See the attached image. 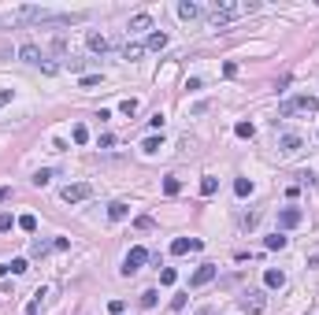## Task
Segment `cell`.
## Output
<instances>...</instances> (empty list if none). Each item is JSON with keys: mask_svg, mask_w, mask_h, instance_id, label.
Here are the masks:
<instances>
[{"mask_svg": "<svg viewBox=\"0 0 319 315\" xmlns=\"http://www.w3.org/2000/svg\"><path fill=\"white\" fill-rule=\"evenodd\" d=\"M256 8H260L256 0H245V4H215V8H212V15H208V23H212V26H227L230 19L245 15V11H256Z\"/></svg>", "mask_w": 319, "mask_h": 315, "instance_id": "6da1fadb", "label": "cell"}, {"mask_svg": "<svg viewBox=\"0 0 319 315\" xmlns=\"http://www.w3.org/2000/svg\"><path fill=\"white\" fill-rule=\"evenodd\" d=\"M297 111L312 115V111H319V100H316V97H290V100H282V104H278V115H282V119L297 115Z\"/></svg>", "mask_w": 319, "mask_h": 315, "instance_id": "7a4b0ae2", "label": "cell"}, {"mask_svg": "<svg viewBox=\"0 0 319 315\" xmlns=\"http://www.w3.org/2000/svg\"><path fill=\"white\" fill-rule=\"evenodd\" d=\"M19 56H23V63H34V67H41L45 75H56V71H59V67H56V63H49V59H45V56H41V49H37V45H34V41H26V45H23V49H19Z\"/></svg>", "mask_w": 319, "mask_h": 315, "instance_id": "3957f363", "label": "cell"}, {"mask_svg": "<svg viewBox=\"0 0 319 315\" xmlns=\"http://www.w3.org/2000/svg\"><path fill=\"white\" fill-rule=\"evenodd\" d=\"M145 260H149V249H141V245H137V249H130V252H126V260H123V274H126V278H130V274H137Z\"/></svg>", "mask_w": 319, "mask_h": 315, "instance_id": "277c9868", "label": "cell"}, {"mask_svg": "<svg viewBox=\"0 0 319 315\" xmlns=\"http://www.w3.org/2000/svg\"><path fill=\"white\" fill-rule=\"evenodd\" d=\"M215 274H219V267H215V263H201V267L193 271V278H189V289H201V286H208Z\"/></svg>", "mask_w": 319, "mask_h": 315, "instance_id": "5b68a950", "label": "cell"}, {"mask_svg": "<svg viewBox=\"0 0 319 315\" xmlns=\"http://www.w3.org/2000/svg\"><path fill=\"white\" fill-rule=\"evenodd\" d=\"M301 219H304L301 208H282L278 211V230H293V226H301Z\"/></svg>", "mask_w": 319, "mask_h": 315, "instance_id": "8992f818", "label": "cell"}, {"mask_svg": "<svg viewBox=\"0 0 319 315\" xmlns=\"http://www.w3.org/2000/svg\"><path fill=\"white\" fill-rule=\"evenodd\" d=\"M89 193H93V189H89L85 182H75V185H63V189H59V197L67 200V204H78V200H85Z\"/></svg>", "mask_w": 319, "mask_h": 315, "instance_id": "52a82bcc", "label": "cell"}, {"mask_svg": "<svg viewBox=\"0 0 319 315\" xmlns=\"http://www.w3.org/2000/svg\"><path fill=\"white\" fill-rule=\"evenodd\" d=\"M201 245H204L201 237H175L171 241V252H175V256H186L189 249H201Z\"/></svg>", "mask_w": 319, "mask_h": 315, "instance_id": "ba28073f", "label": "cell"}, {"mask_svg": "<svg viewBox=\"0 0 319 315\" xmlns=\"http://www.w3.org/2000/svg\"><path fill=\"white\" fill-rule=\"evenodd\" d=\"M264 293H245L241 297V312H249V315H256V312H264Z\"/></svg>", "mask_w": 319, "mask_h": 315, "instance_id": "9c48e42d", "label": "cell"}, {"mask_svg": "<svg viewBox=\"0 0 319 315\" xmlns=\"http://www.w3.org/2000/svg\"><path fill=\"white\" fill-rule=\"evenodd\" d=\"M264 286H267V289H282V286H286V274L275 271V267H267V271H264Z\"/></svg>", "mask_w": 319, "mask_h": 315, "instance_id": "30bf717a", "label": "cell"}, {"mask_svg": "<svg viewBox=\"0 0 319 315\" xmlns=\"http://www.w3.org/2000/svg\"><path fill=\"white\" fill-rule=\"evenodd\" d=\"M126 215H130V204H123V200H111V204H108V219H115V223H123Z\"/></svg>", "mask_w": 319, "mask_h": 315, "instance_id": "8fae6325", "label": "cell"}, {"mask_svg": "<svg viewBox=\"0 0 319 315\" xmlns=\"http://www.w3.org/2000/svg\"><path fill=\"white\" fill-rule=\"evenodd\" d=\"M45 300H49V289H37V293H34V300H30V304H26V315H41Z\"/></svg>", "mask_w": 319, "mask_h": 315, "instance_id": "7c38bea8", "label": "cell"}, {"mask_svg": "<svg viewBox=\"0 0 319 315\" xmlns=\"http://www.w3.org/2000/svg\"><path fill=\"white\" fill-rule=\"evenodd\" d=\"M301 137H297V133H282V137H278V149H282V152H297V149H301Z\"/></svg>", "mask_w": 319, "mask_h": 315, "instance_id": "4fadbf2b", "label": "cell"}, {"mask_svg": "<svg viewBox=\"0 0 319 315\" xmlns=\"http://www.w3.org/2000/svg\"><path fill=\"white\" fill-rule=\"evenodd\" d=\"M178 15H182V19H197V15H201V4H193V0H182V4H178Z\"/></svg>", "mask_w": 319, "mask_h": 315, "instance_id": "5bb4252c", "label": "cell"}, {"mask_svg": "<svg viewBox=\"0 0 319 315\" xmlns=\"http://www.w3.org/2000/svg\"><path fill=\"white\" fill-rule=\"evenodd\" d=\"M89 49H93V52H108L111 41L104 37V33H89Z\"/></svg>", "mask_w": 319, "mask_h": 315, "instance_id": "9a60e30c", "label": "cell"}, {"mask_svg": "<svg viewBox=\"0 0 319 315\" xmlns=\"http://www.w3.org/2000/svg\"><path fill=\"white\" fill-rule=\"evenodd\" d=\"M149 26H152V19L145 15V11H141V15H134V19H130V33H141V30H149Z\"/></svg>", "mask_w": 319, "mask_h": 315, "instance_id": "2e32d148", "label": "cell"}, {"mask_svg": "<svg viewBox=\"0 0 319 315\" xmlns=\"http://www.w3.org/2000/svg\"><path fill=\"white\" fill-rule=\"evenodd\" d=\"M52 178H56V171H49V167H41V171L34 174V185H37V189H41V185H49Z\"/></svg>", "mask_w": 319, "mask_h": 315, "instance_id": "e0dca14e", "label": "cell"}, {"mask_svg": "<svg viewBox=\"0 0 319 315\" xmlns=\"http://www.w3.org/2000/svg\"><path fill=\"white\" fill-rule=\"evenodd\" d=\"M149 49H167V33H163V30H156V33H152V37H149Z\"/></svg>", "mask_w": 319, "mask_h": 315, "instance_id": "ac0fdd59", "label": "cell"}, {"mask_svg": "<svg viewBox=\"0 0 319 315\" xmlns=\"http://www.w3.org/2000/svg\"><path fill=\"white\" fill-rule=\"evenodd\" d=\"M49 252H52V245H49V241H34V245H30V256H37V260H41V256H49Z\"/></svg>", "mask_w": 319, "mask_h": 315, "instance_id": "d6986e66", "label": "cell"}, {"mask_svg": "<svg viewBox=\"0 0 319 315\" xmlns=\"http://www.w3.org/2000/svg\"><path fill=\"white\" fill-rule=\"evenodd\" d=\"M264 249H271V252H278V249H286V237L282 234H271L267 241H264Z\"/></svg>", "mask_w": 319, "mask_h": 315, "instance_id": "ffe728a7", "label": "cell"}, {"mask_svg": "<svg viewBox=\"0 0 319 315\" xmlns=\"http://www.w3.org/2000/svg\"><path fill=\"white\" fill-rule=\"evenodd\" d=\"M123 56H126V59H141V56H145V45H137V41H134V45H126Z\"/></svg>", "mask_w": 319, "mask_h": 315, "instance_id": "44dd1931", "label": "cell"}, {"mask_svg": "<svg viewBox=\"0 0 319 315\" xmlns=\"http://www.w3.org/2000/svg\"><path fill=\"white\" fill-rule=\"evenodd\" d=\"M71 137H75V145H85V141H89V130H85L82 123H78L75 130H71Z\"/></svg>", "mask_w": 319, "mask_h": 315, "instance_id": "7402d4cb", "label": "cell"}, {"mask_svg": "<svg viewBox=\"0 0 319 315\" xmlns=\"http://www.w3.org/2000/svg\"><path fill=\"white\" fill-rule=\"evenodd\" d=\"M234 193H238V197H249V193H252V182H249V178H238V182H234Z\"/></svg>", "mask_w": 319, "mask_h": 315, "instance_id": "603a6c76", "label": "cell"}, {"mask_svg": "<svg viewBox=\"0 0 319 315\" xmlns=\"http://www.w3.org/2000/svg\"><path fill=\"white\" fill-rule=\"evenodd\" d=\"M19 230L34 234V230H37V219H34V215H23V219H19Z\"/></svg>", "mask_w": 319, "mask_h": 315, "instance_id": "cb8c5ba5", "label": "cell"}, {"mask_svg": "<svg viewBox=\"0 0 319 315\" xmlns=\"http://www.w3.org/2000/svg\"><path fill=\"white\" fill-rule=\"evenodd\" d=\"M178 189H182V182H178V178H163V193H167V197H175Z\"/></svg>", "mask_w": 319, "mask_h": 315, "instance_id": "d4e9b609", "label": "cell"}, {"mask_svg": "<svg viewBox=\"0 0 319 315\" xmlns=\"http://www.w3.org/2000/svg\"><path fill=\"white\" fill-rule=\"evenodd\" d=\"M234 133H238V137H252V133H256V126H252V123H238Z\"/></svg>", "mask_w": 319, "mask_h": 315, "instance_id": "484cf974", "label": "cell"}, {"mask_svg": "<svg viewBox=\"0 0 319 315\" xmlns=\"http://www.w3.org/2000/svg\"><path fill=\"white\" fill-rule=\"evenodd\" d=\"M175 278H178L175 267H163V271H160V282H163V286H175Z\"/></svg>", "mask_w": 319, "mask_h": 315, "instance_id": "4316f807", "label": "cell"}, {"mask_svg": "<svg viewBox=\"0 0 319 315\" xmlns=\"http://www.w3.org/2000/svg\"><path fill=\"white\" fill-rule=\"evenodd\" d=\"M215 189H219V182H215V178H204V182H201V193H204V197H212Z\"/></svg>", "mask_w": 319, "mask_h": 315, "instance_id": "83f0119b", "label": "cell"}, {"mask_svg": "<svg viewBox=\"0 0 319 315\" xmlns=\"http://www.w3.org/2000/svg\"><path fill=\"white\" fill-rule=\"evenodd\" d=\"M141 308H156V289H145L141 293Z\"/></svg>", "mask_w": 319, "mask_h": 315, "instance_id": "f1b7e54d", "label": "cell"}, {"mask_svg": "<svg viewBox=\"0 0 319 315\" xmlns=\"http://www.w3.org/2000/svg\"><path fill=\"white\" fill-rule=\"evenodd\" d=\"M11 274H23V271H30V263H26V260H11Z\"/></svg>", "mask_w": 319, "mask_h": 315, "instance_id": "f546056e", "label": "cell"}, {"mask_svg": "<svg viewBox=\"0 0 319 315\" xmlns=\"http://www.w3.org/2000/svg\"><path fill=\"white\" fill-rule=\"evenodd\" d=\"M141 149H145V152H160V149H163V141H160V137H149Z\"/></svg>", "mask_w": 319, "mask_h": 315, "instance_id": "4dcf8cb0", "label": "cell"}, {"mask_svg": "<svg viewBox=\"0 0 319 315\" xmlns=\"http://www.w3.org/2000/svg\"><path fill=\"white\" fill-rule=\"evenodd\" d=\"M186 308V293H178V297H171V312H182Z\"/></svg>", "mask_w": 319, "mask_h": 315, "instance_id": "1f68e13d", "label": "cell"}, {"mask_svg": "<svg viewBox=\"0 0 319 315\" xmlns=\"http://www.w3.org/2000/svg\"><path fill=\"white\" fill-rule=\"evenodd\" d=\"M11 226H15V219H11L8 211H0V230H11Z\"/></svg>", "mask_w": 319, "mask_h": 315, "instance_id": "d6a6232c", "label": "cell"}, {"mask_svg": "<svg viewBox=\"0 0 319 315\" xmlns=\"http://www.w3.org/2000/svg\"><path fill=\"white\" fill-rule=\"evenodd\" d=\"M123 115H137V100H123Z\"/></svg>", "mask_w": 319, "mask_h": 315, "instance_id": "836d02e7", "label": "cell"}, {"mask_svg": "<svg viewBox=\"0 0 319 315\" xmlns=\"http://www.w3.org/2000/svg\"><path fill=\"white\" fill-rule=\"evenodd\" d=\"M97 82H101V75H85V78H82V89H93Z\"/></svg>", "mask_w": 319, "mask_h": 315, "instance_id": "e575fe53", "label": "cell"}, {"mask_svg": "<svg viewBox=\"0 0 319 315\" xmlns=\"http://www.w3.org/2000/svg\"><path fill=\"white\" fill-rule=\"evenodd\" d=\"M149 126H152V130H163V115H160V111H156V115L149 119Z\"/></svg>", "mask_w": 319, "mask_h": 315, "instance_id": "d590c367", "label": "cell"}, {"mask_svg": "<svg viewBox=\"0 0 319 315\" xmlns=\"http://www.w3.org/2000/svg\"><path fill=\"white\" fill-rule=\"evenodd\" d=\"M11 200V185H0V204H8Z\"/></svg>", "mask_w": 319, "mask_h": 315, "instance_id": "8d00e7d4", "label": "cell"}, {"mask_svg": "<svg viewBox=\"0 0 319 315\" xmlns=\"http://www.w3.org/2000/svg\"><path fill=\"white\" fill-rule=\"evenodd\" d=\"M8 100H11V89H0V108H4Z\"/></svg>", "mask_w": 319, "mask_h": 315, "instance_id": "74e56055", "label": "cell"}, {"mask_svg": "<svg viewBox=\"0 0 319 315\" xmlns=\"http://www.w3.org/2000/svg\"><path fill=\"white\" fill-rule=\"evenodd\" d=\"M8 271H11V267H8V263H0V278H4V274H8Z\"/></svg>", "mask_w": 319, "mask_h": 315, "instance_id": "f35d334b", "label": "cell"}, {"mask_svg": "<svg viewBox=\"0 0 319 315\" xmlns=\"http://www.w3.org/2000/svg\"><path fill=\"white\" fill-rule=\"evenodd\" d=\"M197 315H212V308H201V312H197Z\"/></svg>", "mask_w": 319, "mask_h": 315, "instance_id": "ab89813d", "label": "cell"}]
</instances>
